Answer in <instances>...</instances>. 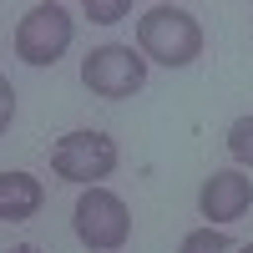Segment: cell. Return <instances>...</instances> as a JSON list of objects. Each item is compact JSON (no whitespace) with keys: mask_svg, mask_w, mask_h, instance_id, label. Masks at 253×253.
Listing matches in <instances>:
<instances>
[{"mask_svg":"<svg viewBox=\"0 0 253 253\" xmlns=\"http://www.w3.org/2000/svg\"><path fill=\"white\" fill-rule=\"evenodd\" d=\"M10 253H41V248H31V243H20V248H10Z\"/></svg>","mask_w":253,"mask_h":253,"instance_id":"obj_12","label":"cell"},{"mask_svg":"<svg viewBox=\"0 0 253 253\" xmlns=\"http://www.w3.org/2000/svg\"><path fill=\"white\" fill-rule=\"evenodd\" d=\"M51 172L66 182L101 187V177L117 172V142L107 132H66L51 147Z\"/></svg>","mask_w":253,"mask_h":253,"instance_id":"obj_5","label":"cell"},{"mask_svg":"<svg viewBox=\"0 0 253 253\" xmlns=\"http://www.w3.org/2000/svg\"><path fill=\"white\" fill-rule=\"evenodd\" d=\"M81 86H86L91 96L101 101H126L137 96L147 86V56L132 51V46H96L86 51V61H81Z\"/></svg>","mask_w":253,"mask_h":253,"instance_id":"obj_2","label":"cell"},{"mask_svg":"<svg viewBox=\"0 0 253 253\" xmlns=\"http://www.w3.org/2000/svg\"><path fill=\"white\" fill-rule=\"evenodd\" d=\"M228 152H233L238 162H253V117H238L233 126H228Z\"/></svg>","mask_w":253,"mask_h":253,"instance_id":"obj_9","label":"cell"},{"mask_svg":"<svg viewBox=\"0 0 253 253\" xmlns=\"http://www.w3.org/2000/svg\"><path fill=\"white\" fill-rule=\"evenodd\" d=\"M41 203H46L41 177H31V172H0V218H5V223L36 218Z\"/></svg>","mask_w":253,"mask_h":253,"instance_id":"obj_7","label":"cell"},{"mask_svg":"<svg viewBox=\"0 0 253 253\" xmlns=\"http://www.w3.org/2000/svg\"><path fill=\"white\" fill-rule=\"evenodd\" d=\"M71 36H76L71 10L56 5V0H41V5H31L20 15V26H15V56L26 61V66H56V61L66 56Z\"/></svg>","mask_w":253,"mask_h":253,"instance_id":"obj_3","label":"cell"},{"mask_svg":"<svg viewBox=\"0 0 253 253\" xmlns=\"http://www.w3.org/2000/svg\"><path fill=\"white\" fill-rule=\"evenodd\" d=\"M177 253H238V248H233V238H228L223 228H193Z\"/></svg>","mask_w":253,"mask_h":253,"instance_id":"obj_8","label":"cell"},{"mask_svg":"<svg viewBox=\"0 0 253 253\" xmlns=\"http://www.w3.org/2000/svg\"><path fill=\"white\" fill-rule=\"evenodd\" d=\"M238 253H253V243H243V248H238Z\"/></svg>","mask_w":253,"mask_h":253,"instance_id":"obj_13","label":"cell"},{"mask_svg":"<svg viewBox=\"0 0 253 253\" xmlns=\"http://www.w3.org/2000/svg\"><path fill=\"white\" fill-rule=\"evenodd\" d=\"M253 208V177H243L238 167H218L213 177H203L198 187V213L208 218V228H223V223H238Z\"/></svg>","mask_w":253,"mask_h":253,"instance_id":"obj_6","label":"cell"},{"mask_svg":"<svg viewBox=\"0 0 253 253\" xmlns=\"http://www.w3.org/2000/svg\"><path fill=\"white\" fill-rule=\"evenodd\" d=\"M86 20H96V26H112V20H122V15H132V5L126 0H86Z\"/></svg>","mask_w":253,"mask_h":253,"instance_id":"obj_10","label":"cell"},{"mask_svg":"<svg viewBox=\"0 0 253 253\" xmlns=\"http://www.w3.org/2000/svg\"><path fill=\"white\" fill-rule=\"evenodd\" d=\"M137 51L147 61L162 66H193L203 56V26L187 5H152L147 15H137Z\"/></svg>","mask_w":253,"mask_h":253,"instance_id":"obj_1","label":"cell"},{"mask_svg":"<svg viewBox=\"0 0 253 253\" xmlns=\"http://www.w3.org/2000/svg\"><path fill=\"white\" fill-rule=\"evenodd\" d=\"M76 238L96 248V253H117L126 243V233H132V213H126V203L112 193V187H86V193L76 198Z\"/></svg>","mask_w":253,"mask_h":253,"instance_id":"obj_4","label":"cell"},{"mask_svg":"<svg viewBox=\"0 0 253 253\" xmlns=\"http://www.w3.org/2000/svg\"><path fill=\"white\" fill-rule=\"evenodd\" d=\"M10 117H15V86H10L5 76H0V132L10 126Z\"/></svg>","mask_w":253,"mask_h":253,"instance_id":"obj_11","label":"cell"}]
</instances>
